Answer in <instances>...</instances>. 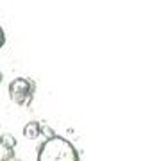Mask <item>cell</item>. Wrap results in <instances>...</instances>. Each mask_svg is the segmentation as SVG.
<instances>
[{"mask_svg":"<svg viewBox=\"0 0 143 161\" xmlns=\"http://www.w3.org/2000/svg\"><path fill=\"white\" fill-rule=\"evenodd\" d=\"M38 161H79V152L72 142L61 136H52L40 147Z\"/></svg>","mask_w":143,"mask_h":161,"instance_id":"obj_1","label":"cell"},{"mask_svg":"<svg viewBox=\"0 0 143 161\" xmlns=\"http://www.w3.org/2000/svg\"><path fill=\"white\" fill-rule=\"evenodd\" d=\"M32 97H34V84L29 79L16 77L9 82V98L16 106H20V108L29 106L32 102Z\"/></svg>","mask_w":143,"mask_h":161,"instance_id":"obj_2","label":"cell"},{"mask_svg":"<svg viewBox=\"0 0 143 161\" xmlns=\"http://www.w3.org/2000/svg\"><path fill=\"white\" fill-rule=\"evenodd\" d=\"M40 132H41L40 122H27L25 127H23V136L27 140H36L40 136Z\"/></svg>","mask_w":143,"mask_h":161,"instance_id":"obj_3","label":"cell"},{"mask_svg":"<svg viewBox=\"0 0 143 161\" xmlns=\"http://www.w3.org/2000/svg\"><path fill=\"white\" fill-rule=\"evenodd\" d=\"M0 143L6 145L7 149H14V147H16V140H14V136H13V134H2Z\"/></svg>","mask_w":143,"mask_h":161,"instance_id":"obj_4","label":"cell"},{"mask_svg":"<svg viewBox=\"0 0 143 161\" xmlns=\"http://www.w3.org/2000/svg\"><path fill=\"white\" fill-rule=\"evenodd\" d=\"M13 149H7L6 145H2L0 143V161H7V159H11L13 158Z\"/></svg>","mask_w":143,"mask_h":161,"instance_id":"obj_5","label":"cell"},{"mask_svg":"<svg viewBox=\"0 0 143 161\" xmlns=\"http://www.w3.org/2000/svg\"><path fill=\"white\" fill-rule=\"evenodd\" d=\"M4 43H6V36H4V29L0 27V48L4 47Z\"/></svg>","mask_w":143,"mask_h":161,"instance_id":"obj_6","label":"cell"},{"mask_svg":"<svg viewBox=\"0 0 143 161\" xmlns=\"http://www.w3.org/2000/svg\"><path fill=\"white\" fill-rule=\"evenodd\" d=\"M2 79H4V75H2V72H0V82H2Z\"/></svg>","mask_w":143,"mask_h":161,"instance_id":"obj_7","label":"cell"}]
</instances>
